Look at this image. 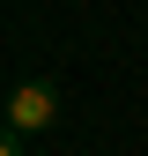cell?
<instances>
[{
	"instance_id": "cell-1",
	"label": "cell",
	"mask_w": 148,
	"mask_h": 156,
	"mask_svg": "<svg viewBox=\"0 0 148 156\" xmlns=\"http://www.w3.org/2000/svg\"><path fill=\"white\" fill-rule=\"evenodd\" d=\"M59 119V82H15L8 97V134H45Z\"/></svg>"
},
{
	"instance_id": "cell-2",
	"label": "cell",
	"mask_w": 148,
	"mask_h": 156,
	"mask_svg": "<svg viewBox=\"0 0 148 156\" xmlns=\"http://www.w3.org/2000/svg\"><path fill=\"white\" fill-rule=\"evenodd\" d=\"M0 156H22V134H15V141H8V149H0Z\"/></svg>"
}]
</instances>
